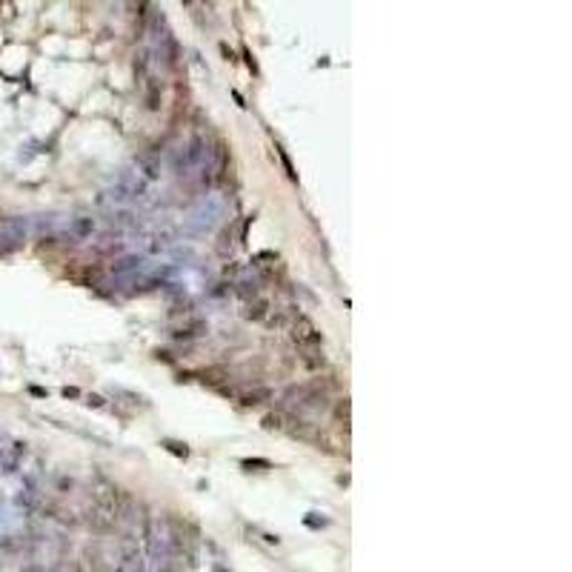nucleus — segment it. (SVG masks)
<instances>
[{"label": "nucleus", "mask_w": 572, "mask_h": 572, "mask_svg": "<svg viewBox=\"0 0 572 572\" xmlns=\"http://www.w3.org/2000/svg\"><path fill=\"white\" fill-rule=\"evenodd\" d=\"M292 338H295V343H298L300 349H306V352H315L317 346L324 343L321 332H317L315 326H312V321H306V317H298V321H295V326H292Z\"/></svg>", "instance_id": "f257e3e1"}, {"label": "nucleus", "mask_w": 572, "mask_h": 572, "mask_svg": "<svg viewBox=\"0 0 572 572\" xmlns=\"http://www.w3.org/2000/svg\"><path fill=\"white\" fill-rule=\"evenodd\" d=\"M201 380L206 387H220L223 380H229V372L223 369V366H209V369L201 372Z\"/></svg>", "instance_id": "f03ea898"}, {"label": "nucleus", "mask_w": 572, "mask_h": 572, "mask_svg": "<svg viewBox=\"0 0 572 572\" xmlns=\"http://www.w3.org/2000/svg\"><path fill=\"white\" fill-rule=\"evenodd\" d=\"M203 329H206V324H203V321H192V324H186V326H177V329H175V338H177V341H192V338L203 335Z\"/></svg>", "instance_id": "7ed1b4c3"}, {"label": "nucleus", "mask_w": 572, "mask_h": 572, "mask_svg": "<svg viewBox=\"0 0 572 572\" xmlns=\"http://www.w3.org/2000/svg\"><path fill=\"white\" fill-rule=\"evenodd\" d=\"M286 421H289V418H286L283 412H272V415H266L264 418V426L266 429H286Z\"/></svg>", "instance_id": "20e7f679"}, {"label": "nucleus", "mask_w": 572, "mask_h": 572, "mask_svg": "<svg viewBox=\"0 0 572 572\" xmlns=\"http://www.w3.org/2000/svg\"><path fill=\"white\" fill-rule=\"evenodd\" d=\"M264 398H269V392H266V389H255V392H243V395H240V401H243L246 406H258Z\"/></svg>", "instance_id": "39448f33"}, {"label": "nucleus", "mask_w": 572, "mask_h": 572, "mask_svg": "<svg viewBox=\"0 0 572 572\" xmlns=\"http://www.w3.org/2000/svg\"><path fill=\"white\" fill-rule=\"evenodd\" d=\"M264 315H266V303H264V300H255V303H249V306H246V317L261 321Z\"/></svg>", "instance_id": "423d86ee"}, {"label": "nucleus", "mask_w": 572, "mask_h": 572, "mask_svg": "<svg viewBox=\"0 0 572 572\" xmlns=\"http://www.w3.org/2000/svg\"><path fill=\"white\" fill-rule=\"evenodd\" d=\"M338 418H341L343 423L349 421V401H341V404H338Z\"/></svg>", "instance_id": "0eeeda50"}, {"label": "nucleus", "mask_w": 572, "mask_h": 572, "mask_svg": "<svg viewBox=\"0 0 572 572\" xmlns=\"http://www.w3.org/2000/svg\"><path fill=\"white\" fill-rule=\"evenodd\" d=\"M0 229H3V220H0Z\"/></svg>", "instance_id": "6e6552de"}]
</instances>
